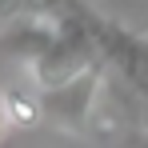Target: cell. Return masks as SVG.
I'll list each match as a JSON object with an SVG mask.
<instances>
[{"label":"cell","instance_id":"obj_1","mask_svg":"<svg viewBox=\"0 0 148 148\" xmlns=\"http://www.w3.org/2000/svg\"><path fill=\"white\" fill-rule=\"evenodd\" d=\"M104 64L100 60V48L92 40V32L84 24V16L76 12V0H64V12H60V24H56V36H52L48 52L28 64L32 68V80L36 88H60V84H72L76 76H84L88 68Z\"/></svg>","mask_w":148,"mask_h":148},{"label":"cell","instance_id":"obj_2","mask_svg":"<svg viewBox=\"0 0 148 148\" xmlns=\"http://www.w3.org/2000/svg\"><path fill=\"white\" fill-rule=\"evenodd\" d=\"M100 84H104V64L88 68L84 76H76L72 84H60V88H36L40 92V108L44 116L68 128V132H84L88 120L96 116V100H100Z\"/></svg>","mask_w":148,"mask_h":148},{"label":"cell","instance_id":"obj_3","mask_svg":"<svg viewBox=\"0 0 148 148\" xmlns=\"http://www.w3.org/2000/svg\"><path fill=\"white\" fill-rule=\"evenodd\" d=\"M64 0H0V20H40V16H60Z\"/></svg>","mask_w":148,"mask_h":148},{"label":"cell","instance_id":"obj_4","mask_svg":"<svg viewBox=\"0 0 148 148\" xmlns=\"http://www.w3.org/2000/svg\"><path fill=\"white\" fill-rule=\"evenodd\" d=\"M4 112H8V124H32L44 116V108H40V92H8L4 96Z\"/></svg>","mask_w":148,"mask_h":148},{"label":"cell","instance_id":"obj_5","mask_svg":"<svg viewBox=\"0 0 148 148\" xmlns=\"http://www.w3.org/2000/svg\"><path fill=\"white\" fill-rule=\"evenodd\" d=\"M4 128H8V112H4V100H0V136H4Z\"/></svg>","mask_w":148,"mask_h":148}]
</instances>
